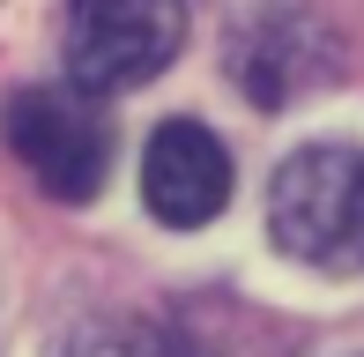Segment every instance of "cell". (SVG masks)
Listing matches in <instances>:
<instances>
[{
    "instance_id": "6da1fadb",
    "label": "cell",
    "mask_w": 364,
    "mask_h": 357,
    "mask_svg": "<svg viewBox=\"0 0 364 357\" xmlns=\"http://www.w3.org/2000/svg\"><path fill=\"white\" fill-rule=\"evenodd\" d=\"M268 231L290 261L357 275L364 268V149L350 142H312L283 156L268 186Z\"/></svg>"
},
{
    "instance_id": "3957f363",
    "label": "cell",
    "mask_w": 364,
    "mask_h": 357,
    "mask_svg": "<svg viewBox=\"0 0 364 357\" xmlns=\"http://www.w3.org/2000/svg\"><path fill=\"white\" fill-rule=\"evenodd\" d=\"M0 134H8L15 164L38 178L53 201H90L112 171V127L97 112V97L75 90V82L15 90L8 112H0Z\"/></svg>"
},
{
    "instance_id": "8992f818",
    "label": "cell",
    "mask_w": 364,
    "mask_h": 357,
    "mask_svg": "<svg viewBox=\"0 0 364 357\" xmlns=\"http://www.w3.org/2000/svg\"><path fill=\"white\" fill-rule=\"evenodd\" d=\"M53 357H186V350H178V343H164L156 328H119V320H105V328L68 335Z\"/></svg>"
},
{
    "instance_id": "7a4b0ae2",
    "label": "cell",
    "mask_w": 364,
    "mask_h": 357,
    "mask_svg": "<svg viewBox=\"0 0 364 357\" xmlns=\"http://www.w3.org/2000/svg\"><path fill=\"white\" fill-rule=\"evenodd\" d=\"M186 45V0H68L60 60L90 97H119L156 82Z\"/></svg>"
},
{
    "instance_id": "5b68a950",
    "label": "cell",
    "mask_w": 364,
    "mask_h": 357,
    "mask_svg": "<svg viewBox=\"0 0 364 357\" xmlns=\"http://www.w3.org/2000/svg\"><path fill=\"white\" fill-rule=\"evenodd\" d=\"M141 201H149V216L178 223V231L223 216V201H230V149L201 119H164L156 134H149V149H141Z\"/></svg>"
},
{
    "instance_id": "277c9868",
    "label": "cell",
    "mask_w": 364,
    "mask_h": 357,
    "mask_svg": "<svg viewBox=\"0 0 364 357\" xmlns=\"http://www.w3.org/2000/svg\"><path fill=\"white\" fill-rule=\"evenodd\" d=\"M335 60H342L335 30L305 0H268V8H253L230 30V82L253 97L260 112H283L290 97L320 90L335 75Z\"/></svg>"
}]
</instances>
